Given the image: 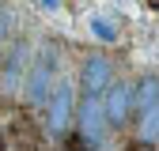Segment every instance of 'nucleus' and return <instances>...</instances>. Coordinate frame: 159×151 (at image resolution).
<instances>
[{"label": "nucleus", "instance_id": "f257e3e1", "mask_svg": "<svg viewBox=\"0 0 159 151\" xmlns=\"http://www.w3.org/2000/svg\"><path fill=\"white\" fill-rule=\"evenodd\" d=\"M57 45L46 42L42 49H38L34 64H30V76L23 83V94H27V106H46L49 94H53V83H57Z\"/></svg>", "mask_w": 159, "mask_h": 151}, {"label": "nucleus", "instance_id": "f03ea898", "mask_svg": "<svg viewBox=\"0 0 159 151\" xmlns=\"http://www.w3.org/2000/svg\"><path fill=\"white\" fill-rule=\"evenodd\" d=\"M72 121H76V91L68 80H57L49 102H46V128L53 140H65L72 132Z\"/></svg>", "mask_w": 159, "mask_h": 151}, {"label": "nucleus", "instance_id": "7ed1b4c3", "mask_svg": "<svg viewBox=\"0 0 159 151\" xmlns=\"http://www.w3.org/2000/svg\"><path fill=\"white\" fill-rule=\"evenodd\" d=\"M106 117H102V102L98 98H80L76 102V121H72V132H76V140L84 151H95V147H102L106 140Z\"/></svg>", "mask_w": 159, "mask_h": 151}, {"label": "nucleus", "instance_id": "20e7f679", "mask_svg": "<svg viewBox=\"0 0 159 151\" xmlns=\"http://www.w3.org/2000/svg\"><path fill=\"white\" fill-rule=\"evenodd\" d=\"M110 83H114V61L106 53H87L84 64H80V91H84V98H102Z\"/></svg>", "mask_w": 159, "mask_h": 151}, {"label": "nucleus", "instance_id": "39448f33", "mask_svg": "<svg viewBox=\"0 0 159 151\" xmlns=\"http://www.w3.org/2000/svg\"><path fill=\"white\" fill-rule=\"evenodd\" d=\"M98 102H102V117H106L110 128H125L129 117H133V83H121V80L110 83Z\"/></svg>", "mask_w": 159, "mask_h": 151}, {"label": "nucleus", "instance_id": "423d86ee", "mask_svg": "<svg viewBox=\"0 0 159 151\" xmlns=\"http://www.w3.org/2000/svg\"><path fill=\"white\" fill-rule=\"evenodd\" d=\"M152 106H159V76H155V72L140 76V80L133 83V117L148 113Z\"/></svg>", "mask_w": 159, "mask_h": 151}, {"label": "nucleus", "instance_id": "0eeeda50", "mask_svg": "<svg viewBox=\"0 0 159 151\" xmlns=\"http://www.w3.org/2000/svg\"><path fill=\"white\" fill-rule=\"evenodd\" d=\"M23 64H27V45L23 42H15L11 45V53H8V61H4V91H15V83H19V76H23Z\"/></svg>", "mask_w": 159, "mask_h": 151}, {"label": "nucleus", "instance_id": "6e6552de", "mask_svg": "<svg viewBox=\"0 0 159 151\" xmlns=\"http://www.w3.org/2000/svg\"><path fill=\"white\" fill-rule=\"evenodd\" d=\"M136 140L140 144H159V106L136 117Z\"/></svg>", "mask_w": 159, "mask_h": 151}, {"label": "nucleus", "instance_id": "1a4fd4ad", "mask_svg": "<svg viewBox=\"0 0 159 151\" xmlns=\"http://www.w3.org/2000/svg\"><path fill=\"white\" fill-rule=\"evenodd\" d=\"M91 30H95L98 38H102V42H114V38H117V30L106 23V19H91Z\"/></svg>", "mask_w": 159, "mask_h": 151}, {"label": "nucleus", "instance_id": "9d476101", "mask_svg": "<svg viewBox=\"0 0 159 151\" xmlns=\"http://www.w3.org/2000/svg\"><path fill=\"white\" fill-rule=\"evenodd\" d=\"M8 30H11V15L8 8H0V38H8Z\"/></svg>", "mask_w": 159, "mask_h": 151}, {"label": "nucleus", "instance_id": "9b49d317", "mask_svg": "<svg viewBox=\"0 0 159 151\" xmlns=\"http://www.w3.org/2000/svg\"><path fill=\"white\" fill-rule=\"evenodd\" d=\"M42 4H46V8H57V4H61V0H42Z\"/></svg>", "mask_w": 159, "mask_h": 151}]
</instances>
